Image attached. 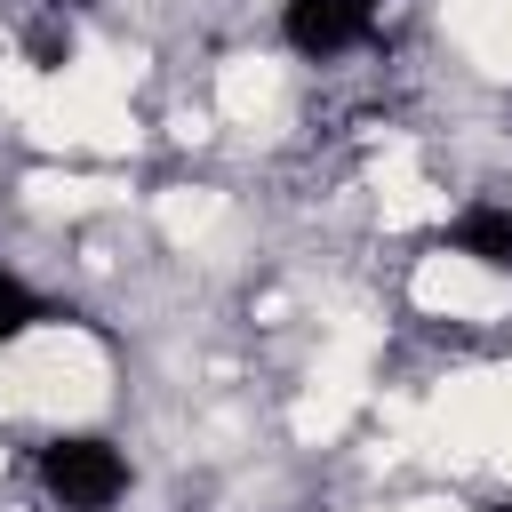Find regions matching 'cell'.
<instances>
[{"label": "cell", "instance_id": "obj_1", "mask_svg": "<svg viewBox=\"0 0 512 512\" xmlns=\"http://www.w3.org/2000/svg\"><path fill=\"white\" fill-rule=\"evenodd\" d=\"M40 488L64 504V512H104L128 496V456L96 432H72V440H48L40 448Z\"/></svg>", "mask_w": 512, "mask_h": 512}, {"label": "cell", "instance_id": "obj_2", "mask_svg": "<svg viewBox=\"0 0 512 512\" xmlns=\"http://www.w3.org/2000/svg\"><path fill=\"white\" fill-rule=\"evenodd\" d=\"M280 32L296 56H344L376 32V0H280Z\"/></svg>", "mask_w": 512, "mask_h": 512}, {"label": "cell", "instance_id": "obj_3", "mask_svg": "<svg viewBox=\"0 0 512 512\" xmlns=\"http://www.w3.org/2000/svg\"><path fill=\"white\" fill-rule=\"evenodd\" d=\"M448 248H456V256H480L488 272H512V208L472 200V208L448 224Z\"/></svg>", "mask_w": 512, "mask_h": 512}, {"label": "cell", "instance_id": "obj_4", "mask_svg": "<svg viewBox=\"0 0 512 512\" xmlns=\"http://www.w3.org/2000/svg\"><path fill=\"white\" fill-rule=\"evenodd\" d=\"M40 320H48V304H40L16 272H0V344H8V336H24V328H40Z\"/></svg>", "mask_w": 512, "mask_h": 512}]
</instances>
